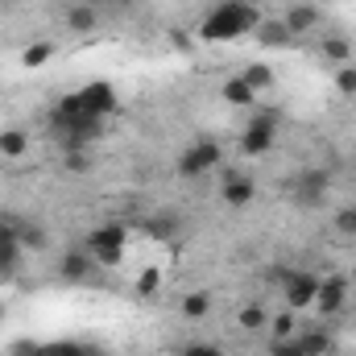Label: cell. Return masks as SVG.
I'll use <instances>...</instances> for the list:
<instances>
[{
    "instance_id": "5bb4252c",
    "label": "cell",
    "mask_w": 356,
    "mask_h": 356,
    "mask_svg": "<svg viewBox=\"0 0 356 356\" xmlns=\"http://www.w3.org/2000/svg\"><path fill=\"white\" fill-rule=\"evenodd\" d=\"M17 241H21V249H46L50 245V232L42 224H33V220H21L17 216Z\"/></svg>"
},
{
    "instance_id": "1f68e13d",
    "label": "cell",
    "mask_w": 356,
    "mask_h": 356,
    "mask_svg": "<svg viewBox=\"0 0 356 356\" xmlns=\"http://www.w3.org/2000/svg\"><path fill=\"white\" fill-rule=\"evenodd\" d=\"M4 4H13V0H0V8H4Z\"/></svg>"
},
{
    "instance_id": "6da1fadb",
    "label": "cell",
    "mask_w": 356,
    "mask_h": 356,
    "mask_svg": "<svg viewBox=\"0 0 356 356\" xmlns=\"http://www.w3.org/2000/svg\"><path fill=\"white\" fill-rule=\"evenodd\" d=\"M266 17L257 13V4L249 0H220L203 21H199V38L203 42H236L245 33H253Z\"/></svg>"
},
{
    "instance_id": "9c48e42d",
    "label": "cell",
    "mask_w": 356,
    "mask_h": 356,
    "mask_svg": "<svg viewBox=\"0 0 356 356\" xmlns=\"http://www.w3.org/2000/svg\"><path fill=\"white\" fill-rule=\"evenodd\" d=\"M220 195H224V203L228 207H249L253 203V195H257V186H253V178L245 175H224V182H220Z\"/></svg>"
},
{
    "instance_id": "f1b7e54d",
    "label": "cell",
    "mask_w": 356,
    "mask_h": 356,
    "mask_svg": "<svg viewBox=\"0 0 356 356\" xmlns=\"http://www.w3.org/2000/svg\"><path fill=\"white\" fill-rule=\"evenodd\" d=\"M182 356H224V353H220L216 344H186V348H182Z\"/></svg>"
},
{
    "instance_id": "e0dca14e",
    "label": "cell",
    "mask_w": 356,
    "mask_h": 356,
    "mask_svg": "<svg viewBox=\"0 0 356 356\" xmlns=\"http://www.w3.org/2000/svg\"><path fill=\"white\" fill-rule=\"evenodd\" d=\"M67 25H71L75 33H91V29L99 25V17H95V8H88V4H75V8L67 13Z\"/></svg>"
},
{
    "instance_id": "9a60e30c",
    "label": "cell",
    "mask_w": 356,
    "mask_h": 356,
    "mask_svg": "<svg viewBox=\"0 0 356 356\" xmlns=\"http://www.w3.org/2000/svg\"><path fill=\"white\" fill-rule=\"evenodd\" d=\"M54 58V42H29L25 50H21V67L25 71H38V67H46Z\"/></svg>"
},
{
    "instance_id": "44dd1931",
    "label": "cell",
    "mask_w": 356,
    "mask_h": 356,
    "mask_svg": "<svg viewBox=\"0 0 356 356\" xmlns=\"http://www.w3.org/2000/svg\"><path fill=\"white\" fill-rule=\"evenodd\" d=\"M236 319H241V327H245V332H261V327L269 323V315H266V307H261V302H249Z\"/></svg>"
},
{
    "instance_id": "d4e9b609",
    "label": "cell",
    "mask_w": 356,
    "mask_h": 356,
    "mask_svg": "<svg viewBox=\"0 0 356 356\" xmlns=\"http://www.w3.org/2000/svg\"><path fill=\"white\" fill-rule=\"evenodd\" d=\"M336 232H340V236H356V207L336 211Z\"/></svg>"
},
{
    "instance_id": "3957f363",
    "label": "cell",
    "mask_w": 356,
    "mask_h": 356,
    "mask_svg": "<svg viewBox=\"0 0 356 356\" xmlns=\"http://www.w3.org/2000/svg\"><path fill=\"white\" fill-rule=\"evenodd\" d=\"M273 282L282 286V298L290 311H311L315 307V294L323 286V277L307 273V269H273Z\"/></svg>"
},
{
    "instance_id": "277c9868",
    "label": "cell",
    "mask_w": 356,
    "mask_h": 356,
    "mask_svg": "<svg viewBox=\"0 0 356 356\" xmlns=\"http://www.w3.org/2000/svg\"><path fill=\"white\" fill-rule=\"evenodd\" d=\"M273 141H277V116H273V112H261V116H253V120L245 124V133H241V154L261 158V154H269Z\"/></svg>"
},
{
    "instance_id": "f546056e",
    "label": "cell",
    "mask_w": 356,
    "mask_h": 356,
    "mask_svg": "<svg viewBox=\"0 0 356 356\" xmlns=\"http://www.w3.org/2000/svg\"><path fill=\"white\" fill-rule=\"evenodd\" d=\"M149 232H154V236H170V232H175V220H170V216H158V220L149 224Z\"/></svg>"
},
{
    "instance_id": "4316f807",
    "label": "cell",
    "mask_w": 356,
    "mask_h": 356,
    "mask_svg": "<svg viewBox=\"0 0 356 356\" xmlns=\"http://www.w3.org/2000/svg\"><path fill=\"white\" fill-rule=\"evenodd\" d=\"M158 282H162V269H145V273L137 277V294H154Z\"/></svg>"
},
{
    "instance_id": "cb8c5ba5",
    "label": "cell",
    "mask_w": 356,
    "mask_h": 356,
    "mask_svg": "<svg viewBox=\"0 0 356 356\" xmlns=\"http://www.w3.org/2000/svg\"><path fill=\"white\" fill-rule=\"evenodd\" d=\"M336 88L344 91V95H356V67H353V63L336 67Z\"/></svg>"
},
{
    "instance_id": "52a82bcc",
    "label": "cell",
    "mask_w": 356,
    "mask_h": 356,
    "mask_svg": "<svg viewBox=\"0 0 356 356\" xmlns=\"http://www.w3.org/2000/svg\"><path fill=\"white\" fill-rule=\"evenodd\" d=\"M344 302H348V277H323V286H319L311 311H319L323 319H332V315L344 311Z\"/></svg>"
},
{
    "instance_id": "4fadbf2b",
    "label": "cell",
    "mask_w": 356,
    "mask_h": 356,
    "mask_svg": "<svg viewBox=\"0 0 356 356\" xmlns=\"http://www.w3.org/2000/svg\"><path fill=\"white\" fill-rule=\"evenodd\" d=\"M220 95H224L232 108H253V99H257V91L245 83V75H232V79H224Z\"/></svg>"
},
{
    "instance_id": "484cf974",
    "label": "cell",
    "mask_w": 356,
    "mask_h": 356,
    "mask_svg": "<svg viewBox=\"0 0 356 356\" xmlns=\"http://www.w3.org/2000/svg\"><path fill=\"white\" fill-rule=\"evenodd\" d=\"M269 356H307V353H302V344H298V336H294V340H273V344H269Z\"/></svg>"
},
{
    "instance_id": "ba28073f",
    "label": "cell",
    "mask_w": 356,
    "mask_h": 356,
    "mask_svg": "<svg viewBox=\"0 0 356 356\" xmlns=\"http://www.w3.org/2000/svg\"><path fill=\"white\" fill-rule=\"evenodd\" d=\"M327 191H332L327 170H302V175L294 178V199L307 203V207H319V203L327 199Z\"/></svg>"
},
{
    "instance_id": "2e32d148",
    "label": "cell",
    "mask_w": 356,
    "mask_h": 356,
    "mask_svg": "<svg viewBox=\"0 0 356 356\" xmlns=\"http://www.w3.org/2000/svg\"><path fill=\"white\" fill-rule=\"evenodd\" d=\"M182 315H186V319H207V315H211V294H207V290L186 294V298H182Z\"/></svg>"
},
{
    "instance_id": "d6a6232c",
    "label": "cell",
    "mask_w": 356,
    "mask_h": 356,
    "mask_svg": "<svg viewBox=\"0 0 356 356\" xmlns=\"http://www.w3.org/2000/svg\"><path fill=\"white\" fill-rule=\"evenodd\" d=\"M353 277H356V269H353Z\"/></svg>"
},
{
    "instance_id": "d6986e66",
    "label": "cell",
    "mask_w": 356,
    "mask_h": 356,
    "mask_svg": "<svg viewBox=\"0 0 356 356\" xmlns=\"http://www.w3.org/2000/svg\"><path fill=\"white\" fill-rule=\"evenodd\" d=\"M298 344H302L307 356H327L332 353V336H327V332H307V336H298Z\"/></svg>"
},
{
    "instance_id": "603a6c76",
    "label": "cell",
    "mask_w": 356,
    "mask_h": 356,
    "mask_svg": "<svg viewBox=\"0 0 356 356\" xmlns=\"http://www.w3.org/2000/svg\"><path fill=\"white\" fill-rule=\"evenodd\" d=\"M269 332H273V340H294V311H290V307L277 311V315L269 319Z\"/></svg>"
},
{
    "instance_id": "30bf717a",
    "label": "cell",
    "mask_w": 356,
    "mask_h": 356,
    "mask_svg": "<svg viewBox=\"0 0 356 356\" xmlns=\"http://www.w3.org/2000/svg\"><path fill=\"white\" fill-rule=\"evenodd\" d=\"M58 269H63L67 282H83V277H91V269H95V257H91L88 249H71Z\"/></svg>"
},
{
    "instance_id": "ffe728a7",
    "label": "cell",
    "mask_w": 356,
    "mask_h": 356,
    "mask_svg": "<svg viewBox=\"0 0 356 356\" xmlns=\"http://www.w3.org/2000/svg\"><path fill=\"white\" fill-rule=\"evenodd\" d=\"M323 54L332 58V63H348L353 58V46H348V38H340V33H332V38H323Z\"/></svg>"
},
{
    "instance_id": "7c38bea8",
    "label": "cell",
    "mask_w": 356,
    "mask_h": 356,
    "mask_svg": "<svg viewBox=\"0 0 356 356\" xmlns=\"http://www.w3.org/2000/svg\"><path fill=\"white\" fill-rule=\"evenodd\" d=\"M253 33H257V42H261V46H273V50H286V46L294 42V33L286 29V21H261Z\"/></svg>"
},
{
    "instance_id": "5b68a950",
    "label": "cell",
    "mask_w": 356,
    "mask_h": 356,
    "mask_svg": "<svg viewBox=\"0 0 356 356\" xmlns=\"http://www.w3.org/2000/svg\"><path fill=\"white\" fill-rule=\"evenodd\" d=\"M220 166V145L216 141H195L178 158V178H203Z\"/></svg>"
},
{
    "instance_id": "8fae6325",
    "label": "cell",
    "mask_w": 356,
    "mask_h": 356,
    "mask_svg": "<svg viewBox=\"0 0 356 356\" xmlns=\"http://www.w3.org/2000/svg\"><path fill=\"white\" fill-rule=\"evenodd\" d=\"M282 21H286V29L298 38V33H311V29L319 25V8H315V4H294Z\"/></svg>"
},
{
    "instance_id": "83f0119b",
    "label": "cell",
    "mask_w": 356,
    "mask_h": 356,
    "mask_svg": "<svg viewBox=\"0 0 356 356\" xmlns=\"http://www.w3.org/2000/svg\"><path fill=\"white\" fill-rule=\"evenodd\" d=\"M38 356H91V353L79 348V344H50V348H42Z\"/></svg>"
},
{
    "instance_id": "4dcf8cb0",
    "label": "cell",
    "mask_w": 356,
    "mask_h": 356,
    "mask_svg": "<svg viewBox=\"0 0 356 356\" xmlns=\"http://www.w3.org/2000/svg\"><path fill=\"white\" fill-rule=\"evenodd\" d=\"M67 170H88V158H83V149H71V154H67Z\"/></svg>"
},
{
    "instance_id": "7a4b0ae2",
    "label": "cell",
    "mask_w": 356,
    "mask_h": 356,
    "mask_svg": "<svg viewBox=\"0 0 356 356\" xmlns=\"http://www.w3.org/2000/svg\"><path fill=\"white\" fill-rule=\"evenodd\" d=\"M67 116H83V120H104L112 108H116V91L112 83H88V88H79L75 95H67L63 104H58Z\"/></svg>"
},
{
    "instance_id": "8992f818",
    "label": "cell",
    "mask_w": 356,
    "mask_h": 356,
    "mask_svg": "<svg viewBox=\"0 0 356 356\" xmlns=\"http://www.w3.org/2000/svg\"><path fill=\"white\" fill-rule=\"evenodd\" d=\"M124 236H129V232H124L120 224H108V228L91 232L83 249H88L95 261H104V266H116V261H120V253H124Z\"/></svg>"
},
{
    "instance_id": "ac0fdd59",
    "label": "cell",
    "mask_w": 356,
    "mask_h": 356,
    "mask_svg": "<svg viewBox=\"0 0 356 356\" xmlns=\"http://www.w3.org/2000/svg\"><path fill=\"white\" fill-rule=\"evenodd\" d=\"M25 149H29V137H25L21 129H4V133H0V154H4V158H21Z\"/></svg>"
},
{
    "instance_id": "7402d4cb",
    "label": "cell",
    "mask_w": 356,
    "mask_h": 356,
    "mask_svg": "<svg viewBox=\"0 0 356 356\" xmlns=\"http://www.w3.org/2000/svg\"><path fill=\"white\" fill-rule=\"evenodd\" d=\"M241 75H245V83H249L253 91H266L269 83H273V71H269L266 63H249V67H245Z\"/></svg>"
}]
</instances>
